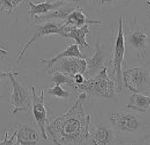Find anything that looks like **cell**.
<instances>
[{"instance_id": "obj_27", "label": "cell", "mask_w": 150, "mask_h": 145, "mask_svg": "<svg viewBox=\"0 0 150 145\" xmlns=\"http://www.w3.org/2000/svg\"><path fill=\"white\" fill-rule=\"evenodd\" d=\"M0 55L3 56H6L7 55V51L4 49V48H1L0 47Z\"/></svg>"}, {"instance_id": "obj_10", "label": "cell", "mask_w": 150, "mask_h": 145, "mask_svg": "<svg viewBox=\"0 0 150 145\" xmlns=\"http://www.w3.org/2000/svg\"><path fill=\"white\" fill-rule=\"evenodd\" d=\"M125 39L133 49L137 51L138 56L141 58L146 57L149 35L146 30H132Z\"/></svg>"}, {"instance_id": "obj_24", "label": "cell", "mask_w": 150, "mask_h": 145, "mask_svg": "<svg viewBox=\"0 0 150 145\" xmlns=\"http://www.w3.org/2000/svg\"><path fill=\"white\" fill-rule=\"evenodd\" d=\"M18 75V72L16 71H14V70H11V71H3L1 68H0V80H1V79H3V78L6 77V76H9L10 75ZM5 99V97L1 95V93H0V100L1 99Z\"/></svg>"}, {"instance_id": "obj_5", "label": "cell", "mask_w": 150, "mask_h": 145, "mask_svg": "<svg viewBox=\"0 0 150 145\" xmlns=\"http://www.w3.org/2000/svg\"><path fill=\"white\" fill-rule=\"evenodd\" d=\"M122 81L126 89L132 93L149 92L150 75L144 67L127 69L123 72Z\"/></svg>"}, {"instance_id": "obj_23", "label": "cell", "mask_w": 150, "mask_h": 145, "mask_svg": "<svg viewBox=\"0 0 150 145\" xmlns=\"http://www.w3.org/2000/svg\"><path fill=\"white\" fill-rule=\"evenodd\" d=\"M0 144L1 145H11L16 144V131L14 132L12 136L9 137L8 136V132L5 133L4 139L0 140Z\"/></svg>"}, {"instance_id": "obj_4", "label": "cell", "mask_w": 150, "mask_h": 145, "mask_svg": "<svg viewBox=\"0 0 150 145\" xmlns=\"http://www.w3.org/2000/svg\"><path fill=\"white\" fill-rule=\"evenodd\" d=\"M40 24H38L35 27V30L31 38L26 43L23 48L18 54V57L16 59V62L18 63L25 55V53L28 51V50L31 47L34 43L37 41L45 37L47 35L52 34H59L64 37L65 32L66 25L64 24V21L57 20V19H50V20H44L41 21Z\"/></svg>"}, {"instance_id": "obj_13", "label": "cell", "mask_w": 150, "mask_h": 145, "mask_svg": "<svg viewBox=\"0 0 150 145\" xmlns=\"http://www.w3.org/2000/svg\"><path fill=\"white\" fill-rule=\"evenodd\" d=\"M63 57H78V58H84L82 56V53L80 52V46L77 45L76 43H71L69 46H67L63 51L57 54L52 58L50 59H37L36 62L38 65L41 67L46 68L47 73L50 74L52 71V66L59 59L63 58Z\"/></svg>"}, {"instance_id": "obj_3", "label": "cell", "mask_w": 150, "mask_h": 145, "mask_svg": "<svg viewBox=\"0 0 150 145\" xmlns=\"http://www.w3.org/2000/svg\"><path fill=\"white\" fill-rule=\"evenodd\" d=\"M118 23V31L114 42L112 59L111 60L110 65L112 68V76L116 85V92L120 93L123 91L122 68L125 56V39L122 16L120 17Z\"/></svg>"}, {"instance_id": "obj_16", "label": "cell", "mask_w": 150, "mask_h": 145, "mask_svg": "<svg viewBox=\"0 0 150 145\" xmlns=\"http://www.w3.org/2000/svg\"><path fill=\"white\" fill-rule=\"evenodd\" d=\"M89 33L90 31H89L88 24L83 25L81 27H76L66 25L64 37L73 39L77 45L80 47L90 48V46L86 40V37Z\"/></svg>"}, {"instance_id": "obj_20", "label": "cell", "mask_w": 150, "mask_h": 145, "mask_svg": "<svg viewBox=\"0 0 150 145\" xmlns=\"http://www.w3.org/2000/svg\"><path fill=\"white\" fill-rule=\"evenodd\" d=\"M46 92L50 96H54L59 99H66L70 96V93L64 90L61 85H55L53 87H50L46 89Z\"/></svg>"}, {"instance_id": "obj_14", "label": "cell", "mask_w": 150, "mask_h": 145, "mask_svg": "<svg viewBox=\"0 0 150 145\" xmlns=\"http://www.w3.org/2000/svg\"><path fill=\"white\" fill-rule=\"evenodd\" d=\"M16 144H36L40 140V135L31 126L21 124L16 129Z\"/></svg>"}, {"instance_id": "obj_28", "label": "cell", "mask_w": 150, "mask_h": 145, "mask_svg": "<svg viewBox=\"0 0 150 145\" xmlns=\"http://www.w3.org/2000/svg\"><path fill=\"white\" fill-rule=\"evenodd\" d=\"M148 5H149V0H148Z\"/></svg>"}, {"instance_id": "obj_2", "label": "cell", "mask_w": 150, "mask_h": 145, "mask_svg": "<svg viewBox=\"0 0 150 145\" xmlns=\"http://www.w3.org/2000/svg\"><path fill=\"white\" fill-rule=\"evenodd\" d=\"M73 88L79 93H85L87 96H98L112 99L116 92V85L109 77L106 67L101 69L94 76L86 79L81 84H75Z\"/></svg>"}, {"instance_id": "obj_11", "label": "cell", "mask_w": 150, "mask_h": 145, "mask_svg": "<svg viewBox=\"0 0 150 145\" xmlns=\"http://www.w3.org/2000/svg\"><path fill=\"white\" fill-rule=\"evenodd\" d=\"M106 60V58L104 55L100 46V37L98 38V41L96 46V51L94 55L90 59H86L87 66H86L85 72L83 73V76L86 79L94 76L98 73L102 68H104V64Z\"/></svg>"}, {"instance_id": "obj_15", "label": "cell", "mask_w": 150, "mask_h": 145, "mask_svg": "<svg viewBox=\"0 0 150 145\" xmlns=\"http://www.w3.org/2000/svg\"><path fill=\"white\" fill-rule=\"evenodd\" d=\"M88 139L96 145H109L113 144L116 136L113 130L105 127L99 126L92 131L89 132Z\"/></svg>"}, {"instance_id": "obj_21", "label": "cell", "mask_w": 150, "mask_h": 145, "mask_svg": "<svg viewBox=\"0 0 150 145\" xmlns=\"http://www.w3.org/2000/svg\"><path fill=\"white\" fill-rule=\"evenodd\" d=\"M26 0H0V11L11 13L16 9L19 3H23Z\"/></svg>"}, {"instance_id": "obj_7", "label": "cell", "mask_w": 150, "mask_h": 145, "mask_svg": "<svg viewBox=\"0 0 150 145\" xmlns=\"http://www.w3.org/2000/svg\"><path fill=\"white\" fill-rule=\"evenodd\" d=\"M10 80L12 84V92L10 97V111L12 114L19 111H28L31 106V89L22 85L16 79V75H10Z\"/></svg>"}, {"instance_id": "obj_25", "label": "cell", "mask_w": 150, "mask_h": 145, "mask_svg": "<svg viewBox=\"0 0 150 145\" xmlns=\"http://www.w3.org/2000/svg\"><path fill=\"white\" fill-rule=\"evenodd\" d=\"M73 80L75 84H81V83H83V81L85 80V78H84L83 74L78 73V74L74 75ZM75 84H74V85H75Z\"/></svg>"}, {"instance_id": "obj_9", "label": "cell", "mask_w": 150, "mask_h": 145, "mask_svg": "<svg viewBox=\"0 0 150 145\" xmlns=\"http://www.w3.org/2000/svg\"><path fill=\"white\" fill-rule=\"evenodd\" d=\"M87 61L85 58L63 57L59 59L52 66V71H59L73 76L74 75L83 74L85 72ZM50 73V74H51Z\"/></svg>"}, {"instance_id": "obj_17", "label": "cell", "mask_w": 150, "mask_h": 145, "mask_svg": "<svg viewBox=\"0 0 150 145\" xmlns=\"http://www.w3.org/2000/svg\"><path fill=\"white\" fill-rule=\"evenodd\" d=\"M101 22L99 20H92L86 15L83 10L80 8V5H77L67 15L64 20L65 25L72 26L76 27H81L86 24H100Z\"/></svg>"}, {"instance_id": "obj_19", "label": "cell", "mask_w": 150, "mask_h": 145, "mask_svg": "<svg viewBox=\"0 0 150 145\" xmlns=\"http://www.w3.org/2000/svg\"><path fill=\"white\" fill-rule=\"evenodd\" d=\"M50 75L51 80L55 85H62V84H67L69 86L73 87L74 83L73 76L69 75L62 73L59 71H52Z\"/></svg>"}, {"instance_id": "obj_12", "label": "cell", "mask_w": 150, "mask_h": 145, "mask_svg": "<svg viewBox=\"0 0 150 145\" xmlns=\"http://www.w3.org/2000/svg\"><path fill=\"white\" fill-rule=\"evenodd\" d=\"M67 3L64 0H47L38 3L29 2V14L32 19H37L40 16L47 15L61 6H65Z\"/></svg>"}, {"instance_id": "obj_8", "label": "cell", "mask_w": 150, "mask_h": 145, "mask_svg": "<svg viewBox=\"0 0 150 145\" xmlns=\"http://www.w3.org/2000/svg\"><path fill=\"white\" fill-rule=\"evenodd\" d=\"M31 107H32V114L35 120L37 126L39 127L42 136L44 139H47V127L49 124L47 119V111L44 104V95L45 90H40V95H37L35 87H31Z\"/></svg>"}, {"instance_id": "obj_6", "label": "cell", "mask_w": 150, "mask_h": 145, "mask_svg": "<svg viewBox=\"0 0 150 145\" xmlns=\"http://www.w3.org/2000/svg\"><path fill=\"white\" fill-rule=\"evenodd\" d=\"M111 124L119 132L137 133L142 132L147 128L146 123L137 115L128 111L115 112L110 116Z\"/></svg>"}, {"instance_id": "obj_26", "label": "cell", "mask_w": 150, "mask_h": 145, "mask_svg": "<svg viewBox=\"0 0 150 145\" xmlns=\"http://www.w3.org/2000/svg\"><path fill=\"white\" fill-rule=\"evenodd\" d=\"M66 2H68V3H76V4H81L82 3V0H64Z\"/></svg>"}, {"instance_id": "obj_1", "label": "cell", "mask_w": 150, "mask_h": 145, "mask_svg": "<svg viewBox=\"0 0 150 145\" xmlns=\"http://www.w3.org/2000/svg\"><path fill=\"white\" fill-rule=\"evenodd\" d=\"M87 99L85 93H80L64 114L59 115L48 124L47 132L51 134L55 144L79 145L88 139L90 126V115L86 114L83 103Z\"/></svg>"}, {"instance_id": "obj_18", "label": "cell", "mask_w": 150, "mask_h": 145, "mask_svg": "<svg viewBox=\"0 0 150 145\" xmlns=\"http://www.w3.org/2000/svg\"><path fill=\"white\" fill-rule=\"evenodd\" d=\"M150 97L142 93H132L126 108L138 111L140 113H147L149 110Z\"/></svg>"}, {"instance_id": "obj_22", "label": "cell", "mask_w": 150, "mask_h": 145, "mask_svg": "<svg viewBox=\"0 0 150 145\" xmlns=\"http://www.w3.org/2000/svg\"><path fill=\"white\" fill-rule=\"evenodd\" d=\"M92 1L100 6H111L119 3H121L123 4H125V3H128L130 0H92Z\"/></svg>"}]
</instances>
